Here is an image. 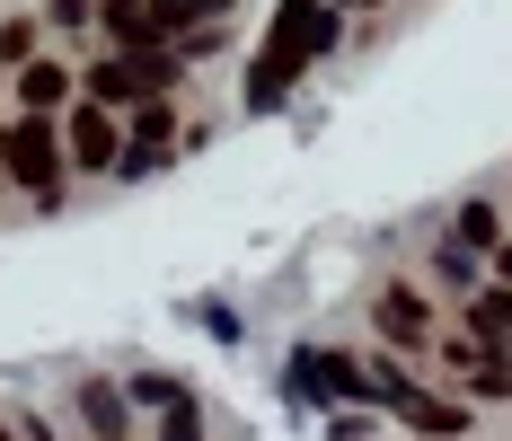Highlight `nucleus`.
<instances>
[{"label": "nucleus", "mask_w": 512, "mask_h": 441, "mask_svg": "<svg viewBox=\"0 0 512 441\" xmlns=\"http://www.w3.org/2000/svg\"><path fill=\"white\" fill-rule=\"evenodd\" d=\"M177 80H186L177 53H115V62L89 71V98L98 106H151V98H168Z\"/></svg>", "instance_id": "nucleus-1"}, {"label": "nucleus", "mask_w": 512, "mask_h": 441, "mask_svg": "<svg viewBox=\"0 0 512 441\" xmlns=\"http://www.w3.org/2000/svg\"><path fill=\"white\" fill-rule=\"evenodd\" d=\"M0 168H9L27 195H53V186H62V133H53V115H18L9 142H0Z\"/></svg>", "instance_id": "nucleus-2"}, {"label": "nucleus", "mask_w": 512, "mask_h": 441, "mask_svg": "<svg viewBox=\"0 0 512 441\" xmlns=\"http://www.w3.org/2000/svg\"><path fill=\"white\" fill-rule=\"evenodd\" d=\"M371 397H389V406H398V424H407V433H424V441H460V433H468V415L451 406V397H424L415 380H398L389 362L371 371Z\"/></svg>", "instance_id": "nucleus-3"}, {"label": "nucleus", "mask_w": 512, "mask_h": 441, "mask_svg": "<svg viewBox=\"0 0 512 441\" xmlns=\"http://www.w3.org/2000/svg\"><path fill=\"white\" fill-rule=\"evenodd\" d=\"M71 159H80V168H115V159H124L115 106H98V98H80V106H71Z\"/></svg>", "instance_id": "nucleus-4"}, {"label": "nucleus", "mask_w": 512, "mask_h": 441, "mask_svg": "<svg viewBox=\"0 0 512 441\" xmlns=\"http://www.w3.org/2000/svg\"><path fill=\"white\" fill-rule=\"evenodd\" d=\"M301 45H283V36H265V53H256V71H248V106L265 115V106H283L292 98V80H301Z\"/></svg>", "instance_id": "nucleus-5"}, {"label": "nucleus", "mask_w": 512, "mask_h": 441, "mask_svg": "<svg viewBox=\"0 0 512 441\" xmlns=\"http://www.w3.org/2000/svg\"><path fill=\"white\" fill-rule=\"evenodd\" d=\"M371 318H380V336H389V344H407V353H415L424 336H433V309H424V300H415L407 283H389V292L371 300Z\"/></svg>", "instance_id": "nucleus-6"}, {"label": "nucleus", "mask_w": 512, "mask_h": 441, "mask_svg": "<svg viewBox=\"0 0 512 441\" xmlns=\"http://www.w3.org/2000/svg\"><path fill=\"white\" fill-rule=\"evenodd\" d=\"M168 142H177V124H168V106H142V115H133V150H124V159H115V168H124V177H151L159 159H168Z\"/></svg>", "instance_id": "nucleus-7"}, {"label": "nucleus", "mask_w": 512, "mask_h": 441, "mask_svg": "<svg viewBox=\"0 0 512 441\" xmlns=\"http://www.w3.org/2000/svg\"><path fill=\"white\" fill-rule=\"evenodd\" d=\"M274 36H283V45H301V53H327V36H336V27H327V0H283Z\"/></svg>", "instance_id": "nucleus-8"}, {"label": "nucleus", "mask_w": 512, "mask_h": 441, "mask_svg": "<svg viewBox=\"0 0 512 441\" xmlns=\"http://www.w3.org/2000/svg\"><path fill=\"white\" fill-rule=\"evenodd\" d=\"M62 89H71V71H62V62H18V98H27V115H53Z\"/></svg>", "instance_id": "nucleus-9"}, {"label": "nucleus", "mask_w": 512, "mask_h": 441, "mask_svg": "<svg viewBox=\"0 0 512 441\" xmlns=\"http://www.w3.org/2000/svg\"><path fill=\"white\" fill-rule=\"evenodd\" d=\"M468 327H477L486 344H512V292H477L468 300Z\"/></svg>", "instance_id": "nucleus-10"}, {"label": "nucleus", "mask_w": 512, "mask_h": 441, "mask_svg": "<svg viewBox=\"0 0 512 441\" xmlns=\"http://www.w3.org/2000/svg\"><path fill=\"white\" fill-rule=\"evenodd\" d=\"M80 406H89V433H98V441H124V397L106 389V380H89V389H80Z\"/></svg>", "instance_id": "nucleus-11"}, {"label": "nucleus", "mask_w": 512, "mask_h": 441, "mask_svg": "<svg viewBox=\"0 0 512 441\" xmlns=\"http://www.w3.org/2000/svg\"><path fill=\"white\" fill-rule=\"evenodd\" d=\"M151 9H159V27L177 36V27H204V18H221L230 0H151Z\"/></svg>", "instance_id": "nucleus-12"}, {"label": "nucleus", "mask_w": 512, "mask_h": 441, "mask_svg": "<svg viewBox=\"0 0 512 441\" xmlns=\"http://www.w3.org/2000/svg\"><path fill=\"white\" fill-rule=\"evenodd\" d=\"M133 397H142V406H186V397H177V380H133Z\"/></svg>", "instance_id": "nucleus-13"}, {"label": "nucleus", "mask_w": 512, "mask_h": 441, "mask_svg": "<svg viewBox=\"0 0 512 441\" xmlns=\"http://www.w3.org/2000/svg\"><path fill=\"white\" fill-rule=\"evenodd\" d=\"M204 433V415H195V406H168V441H195Z\"/></svg>", "instance_id": "nucleus-14"}, {"label": "nucleus", "mask_w": 512, "mask_h": 441, "mask_svg": "<svg viewBox=\"0 0 512 441\" xmlns=\"http://www.w3.org/2000/svg\"><path fill=\"white\" fill-rule=\"evenodd\" d=\"M53 18H62V27H80V18H89V0H53Z\"/></svg>", "instance_id": "nucleus-15"}, {"label": "nucleus", "mask_w": 512, "mask_h": 441, "mask_svg": "<svg viewBox=\"0 0 512 441\" xmlns=\"http://www.w3.org/2000/svg\"><path fill=\"white\" fill-rule=\"evenodd\" d=\"M495 274H504V292H512V247H504V256H495Z\"/></svg>", "instance_id": "nucleus-16"}, {"label": "nucleus", "mask_w": 512, "mask_h": 441, "mask_svg": "<svg viewBox=\"0 0 512 441\" xmlns=\"http://www.w3.org/2000/svg\"><path fill=\"white\" fill-rule=\"evenodd\" d=\"M336 9H371V0H336Z\"/></svg>", "instance_id": "nucleus-17"}, {"label": "nucleus", "mask_w": 512, "mask_h": 441, "mask_svg": "<svg viewBox=\"0 0 512 441\" xmlns=\"http://www.w3.org/2000/svg\"><path fill=\"white\" fill-rule=\"evenodd\" d=\"M115 9H133V0H115Z\"/></svg>", "instance_id": "nucleus-18"}, {"label": "nucleus", "mask_w": 512, "mask_h": 441, "mask_svg": "<svg viewBox=\"0 0 512 441\" xmlns=\"http://www.w3.org/2000/svg\"><path fill=\"white\" fill-rule=\"evenodd\" d=\"M0 441H9V424H0Z\"/></svg>", "instance_id": "nucleus-19"}, {"label": "nucleus", "mask_w": 512, "mask_h": 441, "mask_svg": "<svg viewBox=\"0 0 512 441\" xmlns=\"http://www.w3.org/2000/svg\"><path fill=\"white\" fill-rule=\"evenodd\" d=\"M0 142H9V133H0Z\"/></svg>", "instance_id": "nucleus-20"}]
</instances>
